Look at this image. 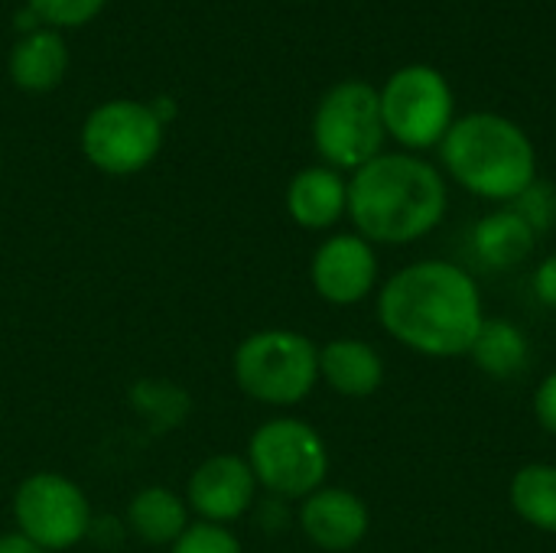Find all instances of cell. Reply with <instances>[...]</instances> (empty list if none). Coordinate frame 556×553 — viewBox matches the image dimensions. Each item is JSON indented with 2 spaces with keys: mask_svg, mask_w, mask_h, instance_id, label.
Wrapping results in <instances>:
<instances>
[{
  "mask_svg": "<svg viewBox=\"0 0 556 553\" xmlns=\"http://www.w3.org/2000/svg\"><path fill=\"white\" fill-rule=\"evenodd\" d=\"M479 280L443 257L404 264L378 287V323L424 359H463L485 326Z\"/></svg>",
  "mask_w": 556,
  "mask_h": 553,
  "instance_id": "6da1fadb",
  "label": "cell"
},
{
  "mask_svg": "<svg viewBox=\"0 0 556 553\" xmlns=\"http://www.w3.org/2000/svg\"><path fill=\"white\" fill-rule=\"evenodd\" d=\"M450 209L446 176L420 153H381L349 179V218L375 248H401L440 228Z\"/></svg>",
  "mask_w": 556,
  "mask_h": 553,
  "instance_id": "7a4b0ae2",
  "label": "cell"
},
{
  "mask_svg": "<svg viewBox=\"0 0 556 553\" xmlns=\"http://www.w3.org/2000/svg\"><path fill=\"white\" fill-rule=\"evenodd\" d=\"M437 150L446 176L485 202L515 205L538 183V150L531 137L495 111L456 117Z\"/></svg>",
  "mask_w": 556,
  "mask_h": 553,
  "instance_id": "3957f363",
  "label": "cell"
},
{
  "mask_svg": "<svg viewBox=\"0 0 556 553\" xmlns=\"http://www.w3.org/2000/svg\"><path fill=\"white\" fill-rule=\"evenodd\" d=\"M238 388L267 407H293L319 385V345L296 329H261L231 359Z\"/></svg>",
  "mask_w": 556,
  "mask_h": 553,
  "instance_id": "277c9868",
  "label": "cell"
},
{
  "mask_svg": "<svg viewBox=\"0 0 556 553\" xmlns=\"http://www.w3.org/2000/svg\"><path fill=\"white\" fill-rule=\"evenodd\" d=\"M248 466L274 499H306L326 486L329 447L316 427L300 417H274L251 433Z\"/></svg>",
  "mask_w": 556,
  "mask_h": 553,
  "instance_id": "5b68a950",
  "label": "cell"
},
{
  "mask_svg": "<svg viewBox=\"0 0 556 553\" xmlns=\"http://www.w3.org/2000/svg\"><path fill=\"white\" fill-rule=\"evenodd\" d=\"M384 121L378 88L368 81H339L332 85L316 114H313V143L326 166L332 169H362L384 153Z\"/></svg>",
  "mask_w": 556,
  "mask_h": 553,
  "instance_id": "8992f818",
  "label": "cell"
},
{
  "mask_svg": "<svg viewBox=\"0 0 556 553\" xmlns=\"http://www.w3.org/2000/svg\"><path fill=\"white\" fill-rule=\"evenodd\" d=\"M381 98V121L391 140L404 147V153H424L440 147L456 121V95L443 72L430 65H404L397 68Z\"/></svg>",
  "mask_w": 556,
  "mask_h": 553,
  "instance_id": "52a82bcc",
  "label": "cell"
},
{
  "mask_svg": "<svg viewBox=\"0 0 556 553\" xmlns=\"http://www.w3.org/2000/svg\"><path fill=\"white\" fill-rule=\"evenodd\" d=\"M163 147V121L143 101H104L81 124V150L88 163L108 176L147 169Z\"/></svg>",
  "mask_w": 556,
  "mask_h": 553,
  "instance_id": "ba28073f",
  "label": "cell"
},
{
  "mask_svg": "<svg viewBox=\"0 0 556 553\" xmlns=\"http://www.w3.org/2000/svg\"><path fill=\"white\" fill-rule=\"evenodd\" d=\"M13 525L42 551H68L91 535V505L62 473H33L13 492Z\"/></svg>",
  "mask_w": 556,
  "mask_h": 553,
  "instance_id": "9c48e42d",
  "label": "cell"
},
{
  "mask_svg": "<svg viewBox=\"0 0 556 553\" xmlns=\"http://www.w3.org/2000/svg\"><path fill=\"white\" fill-rule=\"evenodd\" d=\"M309 280L319 300L332 306H355L381 287L378 248L355 231L329 235L313 251Z\"/></svg>",
  "mask_w": 556,
  "mask_h": 553,
  "instance_id": "30bf717a",
  "label": "cell"
},
{
  "mask_svg": "<svg viewBox=\"0 0 556 553\" xmlns=\"http://www.w3.org/2000/svg\"><path fill=\"white\" fill-rule=\"evenodd\" d=\"M186 499L202 521L231 525L251 512V505L257 499V479H254L248 460L218 453L195 466V473L189 476Z\"/></svg>",
  "mask_w": 556,
  "mask_h": 553,
  "instance_id": "8fae6325",
  "label": "cell"
},
{
  "mask_svg": "<svg viewBox=\"0 0 556 553\" xmlns=\"http://www.w3.org/2000/svg\"><path fill=\"white\" fill-rule=\"evenodd\" d=\"M371 528L368 505L339 486H323L300 502V531L313 548L326 553L355 551Z\"/></svg>",
  "mask_w": 556,
  "mask_h": 553,
  "instance_id": "7c38bea8",
  "label": "cell"
},
{
  "mask_svg": "<svg viewBox=\"0 0 556 553\" xmlns=\"http://www.w3.org/2000/svg\"><path fill=\"white\" fill-rule=\"evenodd\" d=\"M287 215L306 231H326L349 215V179L332 166H306L287 186Z\"/></svg>",
  "mask_w": 556,
  "mask_h": 553,
  "instance_id": "4fadbf2b",
  "label": "cell"
},
{
  "mask_svg": "<svg viewBox=\"0 0 556 553\" xmlns=\"http://www.w3.org/2000/svg\"><path fill=\"white\" fill-rule=\"evenodd\" d=\"M319 381H326L339 398L365 401L384 385V359L365 339H332L319 349Z\"/></svg>",
  "mask_w": 556,
  "mask_h": 553,
  "instance_id": "5bb4252c",
  "label": "cell"
},
{
  "mask_svg": "<svg viewBox=\"0 0 556 553\" xmlns=\"http://www.w3.org/2000/svg\"><path fill=\"white\" fill-rule=\"evenodd\" d=\"M534 244H538V231L511 205L489 212L472 228V251L492 271H511L525 264L534 254Z\"/></svg>",
  "mask_w": 556,
  "mask_h": 553,
  "instance_id": "9a60e30c",
  "label": "cell"
},
{
  "mask_svg": "<svg viewBox=\"0 0 556 553\" xmlns=\"http://www.w3.org/2000/svg\"><path fill=\"white\" fill-rule=\"evenodd\" d=\"M68 68V49L65 39L55 29H33L26 36L16 39L13 52H10V78L16 88L42 95L52 91Z\"/></svg>",
  "mask_w": 556,
  "mask_h": 553,
  "instance_id": "2e32d148",
  "label": "cell"
},
{
  "mask_svg": "<svg viewBox=\"0 0 556 553\" xmlns=\"http://www.w3.org/2000/svg\"><path fill=\"white\" fill-rule=\"evenodd\" d=\"M127 525L143 544L173 548L182 538V531L189 528V512H186V502L173 489L150 486L130 499Z\"/></svg>",
  "mask_w": 556,
  "mask_h": 553,
  "instance_id": "e0dca14e",
  "label": "cell"
},
{
  "mask_svg": "<svg viewBox=\"0 0 556 553\" xmlns=\"http://www.w3.org/2000/svg\"><path fill=\"white\" fill-rule=\"evenodd\" d=\"M469 359L489 378H518L531 362V342L511 319H485Z\"/></svg>",
  "mask_w": 556,
  "mask_h": 553,
  "instance_id": "ac0fdd59",
  "label": "cell"
},
{
  "mask_svg": "<svg viewBox=\"0 0 556 553\" xmlns=\"http://www.w3.org/2000/svg\"><path fill=\"white\" fill-rule=\"evenodd\" d=\"M515 515L534 531L556 535V463H528L508 482Z\"/></svg>",
  "mask_w": 556,
  "mask_h": 553,
  "instance_id": "d6986e66",
  "label": "cell"
},
{
  "mask_svg": "<svg viewBox=\"0 0 556 553\" xmlns=\"http://www.w3.org/2000/svg\"><path fill=\"white\" fill-rule=\"evenodd\" d=\"M169 553H244L241 541L225 528V525H189L182 538L169 548Z\"/></svg>",
  "mask_w": 556,
  "mask_h": 553,
  "instance_id": "ffe728a7",
  "label": "cell"
},
{
  "mask_svg": "<svg viewBox=\"0 0 556 553\" xmlns=\"http://www.w3.org/2000/svg\"><path fill=\"white\" fill-rule=\"evenodd\" d=\"M108 0H29V10L49 26H85Z\"/></svg>",
  "mask_w": 556,
  "mask_h": 553,
  "instance_id": "44dd1931",
  "label": "cell"
},
{
  "mask_svg": "<svg viewBox=\"0 0 556 553\" xmlns=\"http://www.w3.org/2000/svg\"><path fill=\"white\" fill-rule=\"evenodd\" d=\"M511 209H518L525 218H528V225L541 235L544 228H551L556 218V192L547 186V183H534Z\"/></svg>",
  "mask_w": 556,
  "mask_h": 553,
  "instance_id": "7402d4cb",
  "label": "cell"
},
{
  "mask_svg": "<svg viewBox=\"0 0 556 553\" xmlns=\"http://www.w3.org/2000/svg\"><path fill=\"white\" fill-rule=\"evenodd\" d=\"M531 407H534V420H538L551 437H556V368L551 375L541 378Z\"/></svg>",
  "mask_w": 556,
  "mask_h": 553,
  "instance_id": "603a6c76",
  "label": "cell"
},
{
  "mask_svg": "<svg viewBox=\"0 0 556 553\" xmlns=\"http://www.w3.org/2000/svg\"><path fill=\"white\" fill-rule=\"evenodd\" d=\"M531 290H534V300L547 310H556V251L541 257L534 274H531Z\"/></svg>",
  "mask_w": 556,
  "mask_h": 553,
  "instance_id": "cb8c5ba5",
  "label": "cell"
},
{
  "mask_svg": "<svg viewBox=\"0 0 556 553\" xmlns=\"http://www.w3.org/2000/svg\"><path fill=\"white\" fill-rule=\"evenodd\" d=\"M0 553H46L42 548H36L29 538H23L20 531H13V535H3L0 538Z\"/></svg>",
  "mask_w": 556,
  "mask_h": 553,
  "instance_id": "d4e9b609",
  "label": "cell"
}]
</instances>
